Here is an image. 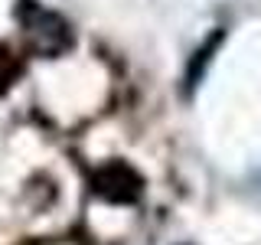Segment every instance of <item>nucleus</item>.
Segmentation results:
<instances>
[{"instance_id":"nucleus-4","label":"nucleus","mask_w":261,"mask_h":245,"mask_svg":"<svg viewBox=\"0 0 261 245\" xmlns=\"http://www.w3.org/2000/svg\"><path fill=\"white\" fill-rule=\"evenodd\" d=\"M16 76H20V59L7 46H0V95L16 82Z\"/></svg>"},{"instance_id":"nucleus-1","label":"nucleus","mask_w":261,"mask_h":245,"mask_svg":"<svg viewBox=\"0 0 261 245\" xmlns=\"http://www.w3.org/2000/svg\"><path fill=\"white\" fill-rule=\"evenodd\" d=\"M141 186H144V180L137 177V170H130L121 160L105 163L92 177V190L98 196H105L108 203H134L141 196Z\"/></svg>"},{"instance_id":"nucleus-3","label":"nucleus","mask_w":261,"mask_h":245,"mask_svg":"<svg viewBox=\"0 0 261 245\" xmlns=\"http://www.w3.org/2000/svg\"><path fill=\"white\" fill-rule=\"evenodd\" d=\"M219 39H222V33H216V36H212L209 43L202 46L199 53H196V59H193V65H190V72H186V88H196V82L202 79V69H206V62L212 59V53H216Z\"/></svg>"},{"instance_id":"nucleus-2","label":"nucleus","mask_w":261,"mask_h":245,"mask_svg":"<svg viewBox=\"0 0 261 245\" xmlns=\"http://www.w3.org/2000/svg\"><path fill=\"white\" fill-rule=\"evenodd\" d=\"M30 10H33V20H27V30H23V33H30V46L39 49V53H46V56L62 53L72 39L69 27H65L56 13L36 10V7H30Z\"/></svg>"}]
</instances>
